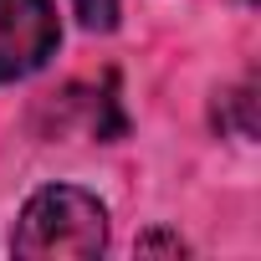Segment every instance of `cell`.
I'll list each match as a JSON object with an SVG mask.
<instances>
[{
    "instance_id": "3",
    "label": "cell",
    "mask_w": 261,
    "mask_h": 261,
    "mask_svg": "<svg viewBox=\"0 0 261 261\" xmlns=\"http://www.w3.org/2000/svg\"><path fill=\"white\" fill-rule=\"evenodd\" d=\"M72 6L87 31H113V21H118V0H72Z\"/></svg>"
},
{
    "instance_id": "1",
    "label": "cell",
    "mask_w": 261,
    "mask_h": 261,
    "mask_svg": "<svg viewBox=\"0 0 261 261\" xmlns=\"http://www.w3.org/2000/svg\"><path fill=\"white\" fill-rule=\"evenodd\" d=\"M16 256L26 261H57V256H97L108 246V210L77 190V185H46L26 200L16 220Z\"/></svg>"
},
{
    "instance_id": "2",
    "label": "cell",
    "mask_w": 261,
    "mask_h": 261,
    "mask_svg": "<svg viewBox=\"0 0 261 261\" xmlns=\"http://www.w3.org/2000/svg\"><path fill=\"white\" fill-rule=\"evenodd\" d=\"M62 26L51 0H0V82L31 77L57 51Z\"/></svg>"
}]
</instances>
